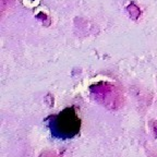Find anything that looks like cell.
<instances>
[{
	"label": "cell",
	"instance_id": "6da1fadb",
	"mask_svg": "<svg viewBox=\"0 0 157 157\" xmlns=\"http://www.w3.org/2000/svg\"><path fill=\"white\" fill-rule=\"evenodd\" d=\"M81 128V121L78 119L74 108H66L61 113L52 117L50 129L56 137L67 140L75 136Z\"/></svg>",
	"mask_w": 157,
	"mask_h": 157
},
{
	"label": "cell",
	"instance_id": "7a4b0ae2",
	"mask_svg": "<svg viewBox=\"0 0 157 157\" xmlns=\"http://www.w3.org/2000/svg\"><path fill=\"white\" fill-rule=\"evenodd\" d=\"M101 87H99V84L95 86H92V88L96 90V92L94 93L95 98H97V101H99L101 104H105L104 106H109V104L111 105V107H115L113 104H118V98L120 97L119 94H117L116 92L115 86L110 85L107 83H101Z\"/></svg>",
	"mask_w": 157,
	"mask_h": 157
},
{
	"label": "cell",
	"instance_id": "3957f363",
	"mask_svg": "<svg viewBox=\"0 0 157 157\" xmlns=\"http://www.w3.org/2000/svg\"><path fill=\"white\" fill-rule=\"evenodd\" d=\"M1 11H5V10L9 9V8L12 7V5L14 3V0H1Z\"/></svg>",
	"mask_w": 157,
	"mask_h": 157
}]
</instances>
